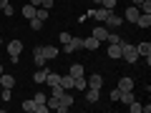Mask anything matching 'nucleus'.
Instances as JSON below:
<instances>
[{
    "label": "nucleus",
    "instance_id": "1",
    "mask_svg": "<svg viewBox=\"0 0 151 113\" xmlns=\"http://www.w3.org/2000/svg\"><path fill=\"white\" fill-rule=\"evenodd\" d=\"M121 58H124L126 63H131V65L139 60V50H136V45H129L124 38H121Z\"/></svg>",
    "mask_w": 151,
    "mask_h": 113
},
{
    "label": "nucleus",
    "instance_id": "2",
    "mask_svg": "<svg viewBox=\"0 0 151 113\" xmlns=\"http://www.w3.org/2000/svg\"><path fill=\"white\" fill-rule=\"evenodd\" d=\"M5 48H8V55H10V63H18V60H20V53H23V43L18 38H13Z\"/></svg>",
    "mask_w": 151,
    "mask_h": 113
},
{
    "label": "nucleus",
    "instance_id": "3",
    "mask_svg": "<svg viewBox=\"0 0 151 113\" xmlns=\"http://www.w3.org/2000/svg\"><path fill=\"white\" fill-rule=\"evenodd\" d=\"M113 10H108V8H93V10H88V18H93V20L98 23H106V18L111 15Z\"/></svg>",
    "mask_w": 151,
    "mask_h": 113
},
{
    "label": "nucleus",
    "instance_id": "4",
    "mask_svg": "<svg viewBox=\"0 0 151 113\" xmlns=\"http://www.w3.org/2000/svg\"><path fill=\"white\" fill-rule=\"evenodd\" d=\"M58 101H60V103H58V111H60V113H65V111H68V108H70V106H73V96H70V93H68V91H65V93H63V96H60V98H58Z\"/></svg>",
    "mask_w": 151,
    "mask_h": 113
},
{
    "label": "nucleus",
    "instance_id": "5",
    "mask_svg": "<svg viewBox=\"0 0 151 113\" xmlns=\"http://www.w3.org/2000/svg\"><path fill=\"white\" fill-rule=\"evenodd\" d=\"M93 38H96V40H101V43H106L108 28H103V25H93Z\"/></svg>",
    "mask_w": 151,
    "mask_h": 113
},
{
    "label": "nucleus",
    "instance_id": "6",
    "mask_svg": "<svg viewBox=\"0 0 151 113\" xmlns=\"http://www.w3.org/2000/svg\"><path fill=\"white\" fill-rule=\"evenodd\" d=\"M136 50H139V58H151V43H149V40L139 43V45H136Z\"/></svg>",
    "mask_w": 151,
    "mask_h": 113
},
{
    "label": "nucleus",
    "instance_id": "7",
    "mask_svg": "<svg viewBox=\"0 0 151 113\" xmlns=\"http://www.w3.org/2000/svg\"><path fill=\"white\" fill-rule=\"evenodd\" d=\"M0 86H3V88H13V86H15V75L0 73Z\"/></svg>",
    "mask_w": 151,
    "mask_h": 113
},
{
    "label": "nucleus",
    "instance_id": "8",
    "mask_svg": "<svg viewBox=\"0 0 151 113\" xmlns=\"http://www.w3.org/2000/svg\"><path fill=\"white\" fill-rule=\"evenodd\" d=\"M119 91H134V78H129V75H124V78H121L119 81Z\"/></svg>",
    "mask_w": 151,
    "mask_h": 113
},
{
    "label": "nucleus",
    "instance_id": "9",
    "mask_svg": "<svg viewBox=\"0 0 151 113\" xmlns=\"http://www.w3.org/2000/svg\"><path fill=\"white\" fill-rule=\"evenodd\" d=\"M88 88H96V91H101V88H103V78H101L98 73H93L91 78H88Z\"/></svg>",
    "mask_w": 151,
    "mask_h": 113
},
{
    "label": "nucleus",
    "instance_id": "10",
    "mask_svg": "<svg viewBox=\"0 0 151 113\" xmlns=\"http://www.w3.org/2000/svg\"><path fill=\"white\" fill-rule=\"evenodd\" d=\"M106 25H108V28H121V25H124V18H121V15H113V13H111V15L106 18Z\"/></svg>",
    "mask_w": 151,
    "mask_h": 113
},
{
    "label": "nucleus",
    "instance_id": "11",
    "mask_svg": "<svg viewBox=\"0 0 151 113\" xmlns=\"http://www.w3.org/2000/svg\"><path fill=\"white\" fill-rule=\"evenodd\" d=\"M58 53H60V50L55 48V45H43V55H45V60H53V58H58Z\"/></svg>",
    "mask_w": 151,
    "mask_h": 113
},
{
    "label": "nucleus",
    "instance_id": "12",
    "mask_svg": "<svg viewBox=\"0 0 151 113\" xmlns=\"http://www.w3.org/2000/svg\"><path fill=\"white\" fill-rule=\"evenodd\" d=\"M139 15H141V10H139L136 5H131V8H126V18H124V20H129V23H136V18H139Z\"/></svg>",
    "mask_w": 151,
    "mask_h": 113
},
{
    "label": "nucleus",
    "instance_id": "13",
    "mask_svg": "<svg viewBox=\"0 0 151 113\" xmlns=\"http://www.w3.org/2000/svg\"><path fill=\"white\" fill-rule=\"evenodd\" d=\"M136 25L139 28H151V13H141V15L136 18Z\"/></svg>",
    "mask_w": 151,
    "mask_h": 113
},
{
    "label": "nucleus",
    "instance_id": "14",
    "mask_svg": "<svg viewBox=\"0 0 151 113\" xmlns=\"http://www.w3.org/2000/svg\"><path fill=\"white\" fill-rule=\"evenodd\" d=\"M86 101L88 103H98V98H101V91H96V88H86Z\"/></svg>",
    "mask_w": 151,
    "mask_h": 113
},
{
    "label": "nucleus",
    "instance_id": "15",
    "mask_svg": "<svg viewBox=\"0 0 151 113\" xmlns=\"http://www.w3.org/2000/svg\"><path fill=\"white\" fill-rule=\"evenodd\" d=\"M98 45H101V40H96V38H83V50H96Z\"/></svg>",
    "mask_w": 151,
    "mask_h": 113
},
{
    "label": "nucleus",
    "instance_id": "16",
    "mask_svg": "<svg viewBox=\"0 0 151 113\" xmlns=\"http://www.w3.org/2000/svg\"><path fill=\"white\" fill-rule=\"evenodd\" d=\"M73 88H76V91H86V88H88V81L83 78V75H76V78H73Z\"/></svg>",
    "mask_w": 151,
    "mask_h": 113
},
{
    "label": "nucleus",
    "instance_id": "17",
    "mask_svg": "<svg viewBox=\"0 0 151 113\" xmlns=\"http://www.w3.org/2000/svg\"><path fill=\"white\" fill-rule=\"evenodd\" d=\"M60 86H63V91H70V88H73V75L70 73H65V75H60Z\"/></svg>",
    "mask_w": 151,
    "mask_h": 113
},
{
    "label": "nucleus",
    "instance_id": "18",
    "mask_svg": "<svg viewBox=\"0 0 151 113\" xmlns=\"http://www.w3.org/2000/svg\"><path fill=\"white\" fill-rule=\"evenodd\" d=\"M108 58H113V60H116V58H121V43H108Z\"/></svg>",
    "mask_w": 151,
    "mask_h": 113
},
{
    "label": "nucleus",
    "instance_id": "19",
    "mask_svg": "<svg viewBox=\"0 0 151 113\" xmlns=\"http://www.w3.org/2000/svg\"><path fill=\"white\" fill-rule=\"evenodd\" d=\"M48 73H50L48 68H38L35 73H33V81H35V83H45V75H48Z\"/></svg>",
    "mask_w": 151,
    "mask_h": 113
},
{
    "label": "nucleus",
    "instance_id": "20",
    "mask_svg": "<svg viewBox=\"0 0 151 113\" xmlns=\"http://www.w3.org/2000/svg\"><path fill=\"white\" fill-rule=\"evenodd\" d=\"M119 101L124 103V106H129L131 101H136V96H134V91H121V96H119Z\"/></svg>",
    "mask_w": 151,
    "mask_h": 113
},
{
    "label": "nucleus",
    "instance_id": "21",
    "mask_svg": "<svg viewBox=\"0 0 151 113\" xmlns=\"http://www.w3.org/2000/svg\"><path fill=\"white\" fill-rule=\"evenodd\" d=\"M35 10H38L35 5H23V18H28V20H30V18H35Z\"/></svg>",
    "mask_w": 151,
    "mask_h": 113
},
{
    "label": "nucleus",
    "instance_id": "22",
    "mask_svg": "<svg viewBox=\"0 0 151 113\" xmlns=\"http://www.w3.org/2000/svg\"><path fill=\"white\" fill-rule=\"evenodd\" d=\"M68 73L73 75V78H76V75H83V63H73V65H70V70H68Z\"/></svg>",
    "mask_w": 151,
    "mask_h": 113
},
{
    "label": "nucleus",
    "instance_id": "23",
    "mask_svg": "<svg viewBox=\"0 0 151 113\" xmlns=\"http://www.w3.org/2000/svg\"><path fill=\"white\" fill-rule=\"evenodd\" d=\"M23 111L25 113H35V101H33V98L30 101H23Z\"/></svg>",
    "mask_w": 151,
    "mask_h": 113
},
{
    "label": "nucleus",
    "instance_id": "24",
    "mask_svg": "<svg viewBox=\"0 0 151 113\" xmlns=\"http://www.w3.org/2000/svg\"><path fill=\"white\" fill-rule=\"evenodd\" d=\"M68 43L73 45V50H83V38H70Z\"/></svg>",
    "mask_w": 151,
    "mask_h": 113
},
{
    "label": "nucleus",
    "instance_id": "25",
    "mask_svg": "<svg viewBox=\"0 0 151 113\" xmlns=\"http://www.w3.org/2000/svg\"><path fill=\"white\" fill-rule=\"evenodd\" d=\"M58 81H60V75H58V73H48V75H45V83H48V86H55Z\"/></svg>",
    "mask_w": 151,
    "mask_h": 113
},
{
    "label": "nucleus",
    "instance_id": "26",
    "mask_svg": "<svg viewBox=\"0 0 151 113\" xmlns=\"http://www.w3.org/2000/svg\"><path fill=\"white\" fill-rule=\"evenodd\" d=\"M35 18H38V20H48V10H45V8H38V10H35Z\"/></svg>",
    "mask_w": 151,
    "mask_h": 113
},
{
    "label": "nucleus",
    "instance_id": "27",
    "mask_svg": "<svg viewBox=\"0 0 151 113\" xmlns=\"http://www.w3.org/2000/svg\"><path fill=\"white\" fill-rule=\"evenodd\" d=\"M10 91H13V88H3V91H0V101H5V103L10 101V96H13Z\"/></svg>",
    "mask_w": 151,
    "mask_h": 113
},
{
    "label": "nucleus",
    "instance_id": "28",
    "mask_svg": "<svg viewBox=\"0 0 151 113\" xmlns=\"http://www.w3.org/2000/svg\"><path fill=\"white\" fill-rule=\"evenodd\" d=\"M30 28H33V30H43V20H38V18H30Z\"/></svg>",
    "mask_w": 151,
    "mask_h": 113
},
{
    "label": "nucleus",
    "instance_id": "29",
    "mask_svg": "<svg viewBox=\"0 0 151 113\" xmlns=\"http://www.w3.org/2000/svg\"><path fill=\"white\" fill-rule=\"evenodd\" d=\"M129 111H131V113H141V103H139V101H131V103H129Z\"/></svg>",
    "mask_w": 151,
    "mask_h": 113
},
{
    "label": "nucleus",
    "instance_id": "30",
    "mask_svg": "<svg viewBox=\"0 0 151 113\" xmlns=\"http://www.w3.org/2000/svg\"><path fill=\"white\" fill-rule=\"evenodd\" d=\"M106 43H121V35H116V33H108V38H106Z\"/></svg>",
    "mask_w": 151,
    "mask_h": 113
},
{
    "label": "nucleus",
    "instance_id": "31",
    "mask_svg": "<svg viewBox=\"0 0 151 113\" xmlns=\"http://www.w3.org/2000/svg\"><path fill=\"white\" fill-rule=\"evenodd\" d=\"M101 5L108 8V10H113V8H116V0H101Z\"/></svg>",
    "mask_w": 151,
    "mask_h": 113
},
{
    "label": "nucleus",
    "instance_id": "32",
    "mask_svg": "<svg viewBox=\"0 0 151 113\" xmlns=\"http://www.w3.org/2000/svg\"><path fill=\"white\" fill-rule=\"evenodd\" d=\"M70 38H73V35H70V33H60V35H58V40H60V43H68V40H70Z\"/></svg>",
    "mask_w": 151,
    "mask_h": 113
},
{
    "label": "nucleus",
    "instance_id": "33",
    "mask_svg": "<svg viewBox=\"0 0 151 113\" xmlns=\"http://www.w3.org/2000/svg\"><path fill=\"white\" fill-rule=\"evenodd\" d=\"M33 101H35V103H45L48 98H45V93H35V96H33Z\"/></svg>",
    "mask_w": 151,
    "mask_h": 113
},
{
    "label": "nucleus",
    "instance_id": "34",
    "mask_svg": "<svg viewBox=\"0 0 151 113\" xmlns=\"http://www.w3.org/2000/svg\"><path fill=\"white\" fill-rule=\"evenodd\" d=\"M53 5H55V0H43V3H40V8H45V10H50Z\"/></svg>",
    "mask_w": 151,
    "mask_h": 113
},
{
    "label": "nucleus",
    "instance_id": "35",
    "mask_svg": "<svg viewBox=\"0 0 151 113\" xmlns=\"http://www.w3.org/2000/svg\"><path fill=\"white\" fill-rule=\"evenodd\" d=\"M119 96H121V91H119V88H113V91H111V101H119Z\"/></svg>",
    "mask_w": 151,
    "mask_h": 113
},
{
    "label": "nucleus",
    "instance_id": "36",
    "mask_svg": "<svg viewBox=\"0 0 151 113\" xmlns=\"http://www.w3.org/2000/svg\"><path fill=\"white\" fill-rule=\"evenodd\" d=\"M3 13H5V15H13V5H10V3H8V5L3 8Z\"/></svg>",
    "mask_w": 151,
    "mask_h": 113
},
{
    "label": "nucleus",
    "instance_id": "37",
    "mask_svg": "<svg viewBox=\"0 0 151 113\" xmlns=\"http://www.w3.org/2000/svg\"><path fill=\"white\" fill-rule=\"evenodd\" d=\"M40 3H43V0H30V5H35V8H40Z\"/></svg>",
    "mask_w": 151,
    "mask_h": 113
},
{
    "label": "nucleus",
    "instance_id": "38",
    "mask_svg": "<svg viewBox=\"0 0 151 113\" xmlns=\"http://www.w3.org/2000/svg\"><path fill=\"white\" fill-rule=\"evenodd\" d=\"M8 3H10V0H0V10H3V8H5Z\"/></svg>",
    "mask_w": 151,
    "mask_h": 113
},
{
    "label": "nucleus",
    "instance_id": "39",
    "mask_svg": "<svg viewBox=\"0 0 151 113\" xmlns=\"http://www.w3.org/2000/svg\"><path fill=\"white\" fill-rule=\"evenodd\" d=\"M131 3H134V5H136V8H139V5H141V3H144V0H131Z\"/></svg>",
    "mask_w": 151,
    "mask_h": 113
},
{
    "label": "nucleus",
    "instance_id": "40",
    "mask_svg": "<svg viewBox=\"0 0 151 113\" xmlns=\"http://www.w3.org/2000/svg\"><path fill=\"white\" fill-rule=\"evenodd\" d=\"M93 3H96V5H101V0H93Z\"/></svg>",
    "mask_w": 151,
    "mask_h": 113
},
{
    "label": "nucleus",
    "instance_id": "41",
    "mask_svg": "<svg viewBox=\"0 0 151 113\" xmlns=\"http://www.w3.org/2000/svg\"><path fill=\"white\" fill-rule=\"evenodd\" d=\"M0 73H5V70H3V65H0Z\"/></svg>",
    "mask_w": 151,
    "mask_h": 113
},
{
    "label": "nucleus",
    "instance_id": "42",
    "mask_svg": "<svg viewBox=\"0 0 151 113\" xmlns=\"http://www.w3.org/2000/svg\"><path fill=\"white\" fill-rule=\"evenodd\" d=\"M144 3H151V0H144Z\"/></svg>",
    "mask_w": 151,
    "mask_h": 113
},
{
    "label": "nucleus",
    "instance_id": "43",
    "mask_svg": "<svg viewBox=\"0 0 151 113\" xmlns=\"http://www.w3.org/2000/svg\"><path fill=\"white\" fill-rule=\"evenodd\" d=\"M0 45H3V40H0Z\"/></svg>",
    "mask_w": 151,
    "mask_h": 113
}]
</instances>
